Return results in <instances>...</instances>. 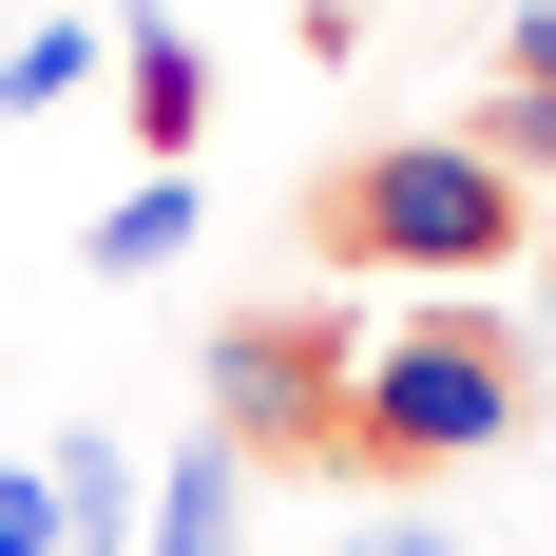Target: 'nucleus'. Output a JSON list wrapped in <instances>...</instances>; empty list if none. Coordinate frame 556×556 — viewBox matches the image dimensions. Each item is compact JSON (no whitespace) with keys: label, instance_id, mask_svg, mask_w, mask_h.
Segmentation results:
<instances>
[{"label":"nucleus","instance_id":"obj_1","mask_svg":"<svg viewBox=\"0 0 556 556\" xmlns=\"http://www.w3.org/2000/svg\"><path fill=\"white\" fill-rule=\"evenodd\" d=\"M518 422H538V327L500 307H403L345 365V480H442V460H500Z\"/></svg>","mask_w":556,"mask_h":556},{"label":"nucleus","instance_id":"obj_2","mask_svg":"<svg viewBox=\"0 0 556 556\" xmlns=\"http://www.w3.org/2000/svg\"><path fill=\"white\" fill-rule=\"evenodd\" d=\"M307 250H327V269L460 288V269H518V250H538V192H518L480 135H365V154L307 192Z\"/></svg>","mask_w":556,"mask_h":556},{"label":"nucleus","instance_id":"obj_3","mask_svg":"<svg viewBox=\"0 0 556 556\" xmlns=\"http://www.w3.org/2000/svg\"><path fill=\"white\" fill-rule=\"evenodd\" d=\"M345 365H365L345 307H230L212 327V442L230 460H345Z\"/></svg>","mask_w":556,"mask_h":556},{"label":"nucleus","instance_id":"obj_4","mask_svg":"<svg viewBox=\"0 0 556 556\" xmlns=\"http://www.w3.org/2000/svg\"><path fill=\"white\" fill-rule=\"evenodd\" d=\"M115 115H135L154 173H192V135H212V39H192L173 0H115Z\"/></svg>","mask_w":556,"mask_h":556},{"label":"nucleus","instance_id":"obj_5","mask_svg":"<svg viewBox=\"0 0 556 556\" xmlns=\"http://www.w3.org/2000/svg\"><path fill=\"white\" fill-rule=\"evenodd\" d=\"M58 480V556H135V518H154V480H135V442L115 422H77V442H39Z\"/></svg>","mask_w":556,"mask_h":556},{"label":"nucleus","instance_id":"obj_6","mask_svg":"<svg viewBox=\"0 0 556 556\" xmlns=\"http://www.w3.org/2000/svg\"><path fill=\"white\" fill-rule=\"evenodd\" d=\"M135 556H250V460H230V442L154 460V518H135Z\"/></svg>","mask_w":556,"mask_h":556},{"label":"nucleus","instance_id":"obj_7","mask_svg":"<svg viewBox=\"0 0 556 556\" xmlns=\"http://www.w3.org/2000/svg\"><path fill=\"white\" fill-rule=\"evenodd\" d=\"M173 250H192V173H135V192L97 212V288H135V269H173Z\"/></svg>","mask_w":556,"mask_h":556},{"label":"nucleus","instance_id":"obj_8","mask_svg":"<svg viewBox=\"0 0 556 556\" xmlns=\"http://www.w3.org/2000/svg\"><path fill=\"white\" fill-rule=\"evenodd\" d=\"M97 58H115V20H20V39H0V115H58Z\"/></svg>","mask_w":556,"mask_h":556},{"label":"nucleus","instance_id":"obj_9","mask_svg":"<svg viewBox=\"0 0 556 556\" xmlns=\"http://www.w3.org/2000/svg\"><path fill=\"white\" fill-rule=\"evenodd\" d=\"M480 154H500L518 192H556V97H538V77H500V97H480Z\"/></svg>","mask_w":556,"mask_h":556},{"label":"nucleus","instance_id":"obj_10","mask_svg":"<svg viewBox=\"0 0 556 556\" xmlns=\"http://www.w3.org/2000/svg\"><path fill=\"white\" fill-rule=\"evenodd\" d=\"M0 556H58V480L39 460H0Z\"/></svg>","mask_w":556,"mask_h":556},{"label":"nucleus","instance_id":"obj_11","mask_svg":"<svg viewBox=\"0 0 556 556\" xmlns=\"http://www.w3.org/2000/svg\"><path fill=\"white\" fill-rule=\"evenodd\" d=\"M500 77H538V97H556V0H518V20H500Z\"/></svg>","mask_w":556,"mask_h":556},{"label":"nucleus","instance_id":"obj_12","mask_svg":"<svg viewBox=\"0 0 556 556\" xmlns=\"http://www.w3.org/2000/svg\"><path fill=\"white\" fill-rule=\"evenodd\" d=\"M327 556H460L442 518H365V538H327Z\"/></svg>","mask_w":556,"mask_h":556},{"label":"nucleus","instance_id":"obj_13","mask_svg":"<svg viewBox=\"0 0 556 556\" xmlns=\"http://www.w3.org/2000/svg\"><path fill=\"white\" fill-rule=\"evenodd\" d=\"M538 345H556V307H538Z\"/></svg>","mask_w":556,"mask_h":556}]
</instances>
